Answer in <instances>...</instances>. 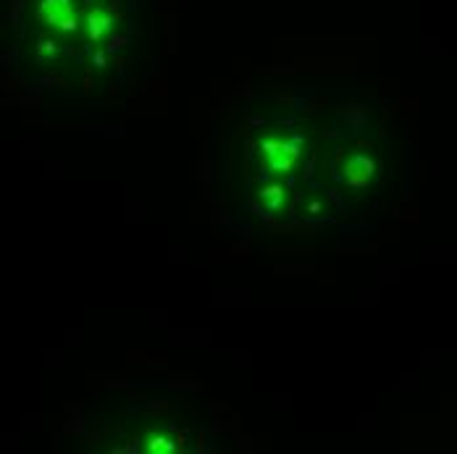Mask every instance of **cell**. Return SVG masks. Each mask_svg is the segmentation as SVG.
Listing matches in <instances>:
<instances>
[{
  "label": "cell",
  "mask_w": 457,
  "mask_h": 454,
  "mask_svg": "<svg viewBox=\"0 0 457 454\" xmlns=\"http://www.w3.org/2000/svg\"><path fill=\"white\" fill-rule=\"evenodd\" d=\"M260 147H263V158H266L268 168H274L276 173H289L297 163V158H300L297 145H289L279 137H266Z\"/></svg>",
  "instance_id": "cell-1"
},
{
  "label": "cell",
  "mask_w": 457,
  "mask_h": 454,
  "mask_svg": "<svg viewBox=\"0 0 457 454\" xmlns=\"http://www.w3.org/2000/svg\"><path fill=\"white\" fill-rule=\"evenodd\" d=\"M37 16L48 21L50 26H60L63 32H77L79 26V18L74 13L71 0H43L40 9H37Z\"/></svg>",
  "instance_id": "cell-2"
},
{
  "label": "cell",
  "mask_w": 457,
  "mask_h": 454,
  "mask_svg": "<svg viewBox=\"0 0 457 454\" xmlns=\"http://www.w3.org/2000/svg\"><path fill=\"white\" fill-rule=\"evenodd\" d=\"M373 176V161L368 155H353L345 166V181L353 187H362L368 184Z\"/></svg>",
  "instance_id": "cell-3"
},
{
  "label": "cell",
  "mask_w": 457,
  "mask_h": 454,
  "mask_svg": "<svg viewBox=\"0 0 457 454\" xmlns=\"http://www.w3.org/2000/svg\"><path fill=\"white\" fill-rule=\"evenodd\" d=\"M111 24L113 18L108 11L103 9L90 11V16H87V35H90V40H92V43H103V37L111 32Z\"/></svg>",
  "instance_id": "cell-4"
},
{
  "label": "cell",
  "mask_w": 457,
  "mask_h": 454,
  "mask_svg": "<svg viewBox=\"0 0 457 454\" xmlns=\"http://www.w3.org/2000/svg\"><path fill=\"white\" fill-rule=\"evenodd\" d=\"M145 449L150 454H168L173 452V438L166 431H150L147 433V444Z\"/></svg>",
  "instance_id": "cell-5"
},
{
  "label": "cell",
  "mask_w": 457,
  "mask_h": 454,
  "mask_svg": "<svg viewBox=\"0 0 457 454\" xmlns=\"http://www.w3.org/2000/svg\"><path fill=\"white\" fill-rule=\"evenodd\" d=\"M260 200H263L271 210H279L281 202H284V187H263L260 189Z\"/></svg>",
  "instance_id": "cell-6"
}]
</instances>
